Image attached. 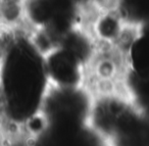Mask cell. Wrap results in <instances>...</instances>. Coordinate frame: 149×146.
Wrapping results in <instances>:
<instances>
[{"mask_svg":"<svg viewBox=\"0 0 149 146\" xmlns=\"http://www.w3.org/2000/svg\"><path fill=\"white\" fill-rule=\"evenodd\" d=\"M25 0H0V3H7V2H24Z\"/></svg>","mask_w":149,"mask_h":146,"instance_id":"3","label":"cell"},{"mask_svg":"<svg viewBox=\"0 0 149 146\" xmlns=\"http://www.w3.org/2000/svg\"><path fill=\"white\" fill-rule=\"evenodd\" d=\"M0 109L3 125L13 134H22V126L41 112L50 85L44 55L31 43L28 32L17 35L0 60Z\"/></svg>","mask_w":149,"mask_h":146,"instance_id":"1","label":"cell"},{"mask_svg":"<svg viewBox=\"0 0 149 146\" xmlns=\"http://www.w3.org/2000/svg\"><path fill=\"white\" fill-rule=\"evenodd\" d=\"M44 66L51 88H86L87 64L66 48L58 46L46 53Z\"/></svg>","mask_w":149,"mask_h":146,"instance_id":"2","label":"cell"}]
</instances>
